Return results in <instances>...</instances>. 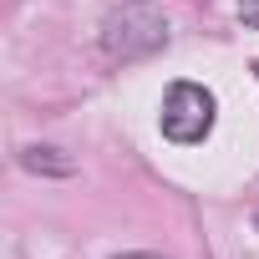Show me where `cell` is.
<instances>
[{
    "mask_svg": "<svg viewBox=\"0 0 259 259\" xmlns=\"http://www.w3.org/2000/svg\"><path fill=\"white\" fill-rule=\"evenodd\" d=\"M213 117H219V102H213L208 87H198V81H173L168 97H163L158 127H163L168 143L193 148V143H203V138L213 133Z\"/></svg>",
    "mask_w": 259,
    "mask_h": 259,
    "instance_id": "2",
    "label": "cell"
},
{
    "mask_svg": "<svg viewBox=\"0 0 259 259\" xmlns=\"http://www.w3.org/2000/svg\"><path fill=\"white\" fill-rule=\"evenodd\" d=\"M239 21L249 31H259V0H239Z\"/></svg>",
    "mask_w": 259,
    "mask_h": 259,
    "instance_id": "3",
    "label": "cell"
},
{
    "mask_svg": "<svg viewBox=\"0 0 259 259\" xmlns=\"http://www.w3.org/2000/svg\"><path fill=\"white\" fill-rule=\"evenodd\" d=\"M112 259H163V254H112Z\"/></svg>",
    "mask_w": 259,
    "mask_h": 259,
    "instance_id": "4",
    "label": "cell"
},
{
    "mask_svg": "<svg viewBox=\"0 0 259 259\" xmlns=\"http://www.w3.org/2000/svg\"><path fill=\"white\" fill-rule=\"evenodd\" d=\"M254 71H259V66H254Z\"/></svg>",
    "mask_w": 259,
    "mask_h": 259,
    "instance_id": "5",
    "label": "cell"
},
{
    "mask_svg": "<svg viewBox=\"0 0 259 259\" xmlns=\"http://www.w3.org/2000/svg\"><path fill=\"white\" fill-rule=\"evenodd\" d=\"M163 41H168V21L148 6V0H127V6H117V11L102 21V51L117 56V61L153 56Z\"/></svg>",
    "mask_w": 259,
    "mask_h": 259,
    "instance_id": "1",
    "label": "cell"
}]
</instances>
